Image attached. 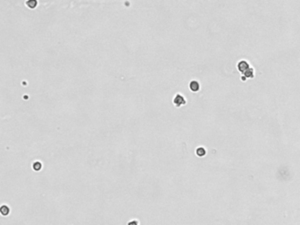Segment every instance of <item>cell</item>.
Here are the masks:
<instances>
[{
	"label": "cell",
	"instance_id": "5",
	"mask_svg": "<svg viewBox=\"0 0 300 225\" xmlns=\"http://www.w3.org/2000/svg\"><path fill=\"white\" fill-rule=\"evenodd\" d=\"M42 167H43V165H42V163L39 162V161H36V162H35V163L33 164V169H34L35 171H36V172L41 171Z\"/></svg>",
	"mask_w": 300,
	"mask_h": 225
},
{
	"label": "cell",
	"instance_id": "6",
	"mask_svg": "<svg viewBox=\"0 0 300 225\" xmlns=\"http://www.w3.org/2000/svg\"><path fill=\"white\" fill-rule=\"evenodd\" d=\"M196 154H197V156H199V157H203V156L206 154V150H204V148L199 147V148L196 150Z\"/></svg>",
	"mask_w": 300,
	"mask_h": 225
},
{
	"label": "cell",
	"instance_id": "9",
	"mask_svg": "<svg viewBox=\"0 0 300 225\" xmlns=\"http://www.w3.org/2000/svg\"><path fill=\"white\" fill-rule=\"evenodd\" d=\"M127 225H140V222L136 219H132L127 223Z\"/></svg>",
	"mask_w": 300,
	"mask_h": 225
},
{
	"label": "cell",
	"instance_id": "7",
	"mask_svg": "<svg viewBox=\"0 0 300 225\" xmlns=\"http://www.w3.org/2000/svg\"><path fill=\"white\" fill-rule=\"evenodd\" d=\"M26 4H27V5L29 8H31V9L35 8L36 5H37V2H36V1H28V2H27Z\"/></svg>",
	"mask_w": 300,
	"mask_h": 225
},
{
	"label": "cell",
	"instance_id": "2",
	"mask_svg": "<svg viewBox=\"0 0 300 225\" xmlns=\"http://www.w3.org/2000/svg\"><path fill=\"white\" fill-rule=\"evenodd\" d=\"M238 68H239V70L241 72H243V73H245L247 70L250 69L249 64H248L247 62H246V61H240V62L239 63V64H238Z\"/></svg>",
	"mask_w": 300,
	"mask_h": 225
},
{
	"label": "cell",
	"instance_id": "8",
	"mask_svg": "<svg viewBox=\"0 0 300 225\" xmlns=\"http://www.w3.org/2000/svg\"><path fill=\"white\" fill-rule=\"evenodd\" d=\"M244 74H245L246 78H253L254 77V70L253 69H249Z\"/></svg>",
	"mask_w": 300,
	"mask_h": 225
},
{
	"label": "cell",
	"instance_id": "4",
	"mask_svg": "<svg viewBox=\"0 0 300 225\" xmlns=\"http://www.w3.org/2000/svg\"><path fill=\"white\" fill-rule=\"evenodd\" d=\"M189 88L191 89V91H197L200 89L199 83H198L197 81H192V82L189 84Z\"/></svg>",
	"mask_w": 300,
	"mask_h": 225
},
{
	"label": "cell",
	"instance_id": "3",
	"mask_svg": "<svg viewBox=\"0 0 300 225\" xmlns=\"http://www.w3.org/2000/svg\"><path fill=\"white\" fill-rule=\"evenodd\" d=\"M0 213L3 216H7L11 213V209L7 205H2L0 208Z\"/></svg>",
	"mask_w": 300,
	"mask_h": 225
},
{
	"label": "cell",
	"instance_id": "1",
	"mask_svg": "<svg viewBox=\"0 0 300 225\" xmlns=\"http://www.w3.org/2000/svg\"><path fill=\"white\" fill-rule=\"evenodd\" d=\"M173 103H174L177 106H181V105L186 104V100H185V98H184L183 96H181L180 94H177V95L175 96L174 99H173Z\"/></svg>",
	"mask_w": 300,
	"mask_h": 225
}]
</instances>
